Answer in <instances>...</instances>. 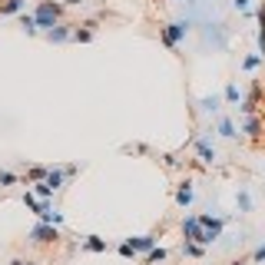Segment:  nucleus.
<instances>
[{"instance_id": "a211bd4d", "label": "nucleus", "mask_w": 265, "mask_h": 265, "mask_svg": "<svg viewBox=\"0 0 265 265\" xmlns=\"http://www.w3.org/2000/svg\"><path fill=\"white\" fill-rule=\"evenodd\" d=\"M33 196H37V199H50L53 196L50 183H47V179H37V183H33Z\"/></svg>"}, {"instance_id": "4468645a", "label": "nucleus", "mask_w": 265, "mask_h": 265, "mask_svg": "<svg viewBox=\"0 0 265 265\" xmlns=\"http://www.w3.org/2000/svg\"><path fill=\"white\" fill-rule=\"evenodd\" d=\"M183 255L186 259H202V255H206V246H199V242H183Z\"/></svg>"}, {"instance_id": "20e7f679", "label": "nucleus", "mask_w": 265, "mask_h": 265, "mask_svg": "<svg viewBox=\"0 0 265 265\" xmlns=\"http://www.w3.org/2000/svg\"><path fill=\"white\" fill-rule=\"evenodd\" d=\"M60 232L53 222H37V226L30 229V242H37V246H47V242H57Z\"/></svg>"}, {"instance_id": "f03ea898", "label": "nucleus", "mask_w": 265, "mask_h": 265, "mask_svg": "<svg viewBox=\"0 0 265 265\" xmlns=\"http://www.w3.org/2000/svg\"><path fill=\"white\" fill-rule=\"evenodd\" d=\"M33 17H37V27L40 30H50V27H57L60 24V4H53V0H43V4L33 10Z\"/></svg>"}, {"instance_id": "ddd939ff", "label": "nucleus", "mask_w": 265, "mask_h": 265, "mask_svg": "<svg viewBox=\"0 0 265 265\" xmlns=\"http://www.w3.org/2000/svg\"><path fill=\"white\" fill-rule=\"evenodd\" d=\"M17 13H24V0H4L0 4V17H17Z\"/></svg>"}, {"instance_id": "1a4fd4ad", "label": "nucleus", "mask_w": 265, "mask_h": 265, "mask_svg": "<svg viewBox=\"0 0 265 265\" xmlns=\"http://www.w3.org/2000/svg\"><path fill=\"white\" fill-rule=\"evenodd\" d=\"M196 156H199V163H215V149L209 139H196Z\"/></svg>"}, {"instance_id": "c756f323", "label": "nucleus", "mask_w": 265, "mask_h": 265, "mask_svg": "<svg viewBox=\"0 0 265 265\" xmlns=\"http://www.w3.org/2000/svg\"><path fill=\"white\" fill-rule=\"evenodd\" d=\"M163 163L169 166V169H176V166H179V159H176V156H163Z\"/></svg>"}, {"instance_id": "6e6552de", "label": "nucleus", "mask_w": 265, "mask_h": 265, "mask_svg": "<svg viewBox=\"0 0 265 265\" xmlns=\"http://www.w3.org/2000/svg\"><path fill=\"white\" fill-rule=\"evenodd\" d=\"M96 37V20H86L83 27H73V40L76 43H90Z\"/></svg>"}, {"instance_id": "9d476101", "label": "nucleus", "mask_w": 265, "mask_h": 265, "mask_svg": "<svg viewBox=\"0 0 265 265\" xmlns=\"http://www.w3.org/2000/svg\"><path fill=\"white\" fill-rule=\"evenodd\" d=\"M80 246L86 249V252H96V255H100V252H106V249H109V246H106V239H100V235H86V239H83Z\"/></svg>"}, {"instance_id": "cd10ccee", "label": "nucleus", "mask_w": 265, "mask_h": 265, "mask_svg": "<svg viewBox=\"0 0 265 265\" xmlns=\"http://www.w3.org/2000/svg\"><path fill=\"white\" fill-rule=\"evenodd\" d=\"M120 255H123V259H136V249H132L129 242H123V246H120Z\"/></svg>"}, {"instance_id": "0eeeda50", "label": "nucleus", "mask_w": 265, "mask_h": 265, "mask_svg": "<svg viewBox=\"0 0 265 265\" xmlns=\"http://www.w3.org/2000/svg\"><path fill=\"white\" fill-rule=\"evenodd\" d=\"M132 249H136V255H146L149 252V249H156L159 246V239L156 235H132V239H126Z\"/></svg>"}, {"instance_id": "aec40b11", "label": "nucleus", "mask_w": 265, "mask_h": 265, "mask_svg": "<svg viewBox=\"0 0 265 265\" xmlns=\"http://www.w3.org/2000/svg\"><path fill=\"white\" fill-rule=\"evenodd\" d=\"M143 259H146V265H156V262H166V249H163V246H156V249H149V252H146Z\"/></svg>"}, {"instance_id": "2f4dec72", "label": "nucleus", "mask_w": 265, "mask_h": 265, "mask_svg": "<svg viewBox=\"0 0 265 265\" xmlns=\"http://www.w3.org/2000/svg\"><path fill=\"white\" fill-rule=\"evenodd\" d=\"M67 4H70V7H80V4H83V0H67Z\"/></svg>"}, {"instance_id": "f3484780", "label": "nucleus", "mask_w": 265, "mask_h": 265, "mask_svg": "<svg viewBox=\"0 0 265 265\" xmlns=\"http://www.w3.org/2000/svg\"><path fill=\"white\" fill-rule=\"evenodd\" d=\"M20 27H24V30L30 33V37H33V33H40V27H37V17H33V13H20Z\"/></svg>"}, {"instance_id": "423d86ee", "label": "nucleus", "mask_w": 265, "mask_h": 265, "mask_svg": "<svg viewBox=\"0 0 265 265\" xmlns=\"http://www.w3.org/2000/svg\"><path fill=\"white\" fill-rule=\"evenodd\" d=\"M47 40L50 43H67V40H73V24H57L47 30Z\"/></svg>"}, {"instance_id": "6ab92c4d", "label": "nucleus", "mask_w": 265, "mask_h": 265, "mask_svg": "<svg viewBox=\"0 0 265 265\" xmlns=\"http://www.w3.org/2000/svg\"><path fill=\"white\" fill-rule=\"evenodd\" d=\"M255 17H259V53L265 57V7L255 10Z\"/></svg>"}, {"instance_id": "5701e85b", "label": "nucleus", "mask_w": 265, "mask_h": 265, "mask_svg": "<svg viewBox=\"0 0 265 265\" xmlns=\"http://www.w3.org/2000/svg\"><path fill=\"white\" fill-rule=\"evenodd\" d=\"M222 100H226V103H239V100H242V90L235 86V83H229L226 93H222Z\"/></svg>"}, {"instance_id": "a878e982", "label": "nucleus", "mask_w": 265, "mask_h": 265, "mask_svg": "<svg viewBox=\"0 0 265 265\" xmlns=\"http://www.w3.org/2000/svg\"><path fill=\"white\" fill-rule=\"evenodd\" d=\"M232 7L239 13H252V0H232Z\"/></svg>"}, {"instance_id": "4be33fe9", "label": "nucleus", "mask_w": 265, "mask_h": 265, "mask_svg": "<svg viewBox=\"0 0 265 265\" xmlns=\"http://www.w3.org/2000/svg\"><path fill=\"white\" fill-rule=\"evenodd\" d=\"M235 206H239V212H249V209H252V196H249V189H239Z\"/></svg>"}, {"instance_id": "bb28decb", "label": "nucleus", "mask_w": 265, "mask_h": 265, "mask_svg": "<svg viewBox=\"0 0 265 265\" xmlns=\"http://www.w3.org/2000/svg\"><path fill=\"white\" fill-rule=\"evenodd\" d=\"M47 176V166H30V179L37 183V179H43Z\"/></svg>"}, {"instance_id": "c85d7f7f", "label": "nucleus", "mask_w": 265, "mask_h": 265, "mask_svg": "<svg viewBox=\"0 0 265 265\" xmlns=\"http://www.w3.org/2000/svg\"><path fill=\"white\" fill-rule=\"evenodd\" d=\"M252 259H255V262H265V242H262V246L252 252Z\"/></svg>"}, {"instance_id": "9b49d317", "label": "nucleus", "mask_w": 265, "mask_h": 265, "mask_svg": "<svg viewBox=\"0 0 265 265\" xmlns=\"http://www.w3.org/2000/svg\"><path fill=\"white\" fill-rule=\"evenodd\" d=\"M47 183H50V189L57 192V189H63V179H67V172H63V166H57V169H47Z\"/></svg>"}, {"instance_id": "f257e3e1", "label": "nucleus", "mask_w": 265, "mask_h": 265, "mask_svg": "<svg viewBox=\"0 0 265 265\" xmlns=\"http://www.w3.org/2000/svg\"><path fill=\"white\" fill-rule=\"evenodd\" d=\"M186 33H189V24H186V20H172V24H166L163 30H159V40H163V47H169V50H179Z\"/></svg>"}, {"instance_id": "7ed1b4c3", "label": "nucleus", "mask_w": 265, "mask_h": 265, "mask_svg": "<svg viewBox=\"0 0 265 265\" xmlns=\"http://www.w3.org/2000/svg\"><path fill=\"white\" fill-rule=\"evenodd\" d=\"M179 229H183V242H199V246H206V229H202L199 215H186Z\"/></svg>"}, {"instance_id": "f8f14e48", "label": "nucleus", "mask_w": 265, "mask_h": 265, "mask_svg": "<svg viewBox=\"0 0 265 265\" xmlns=\"http://www.w3.org/2000/svg\"><path fill=\"white\" fill-rule=\"evenodd\" d=\"M192 196H196V192H192V183H189V179H186V183H179V189H176V202H179V206H189V202H192Z\"/></svg>"}, {"instance_id": "7c9ffc66", "label": "nucleus", "mask_w": 265, "mask_h": 265, "mask_svg": "<svg viewBox=\"0 0 265 265\" xmlns=\"http://www.w3.org/2000/svg\"><path fill=\"white\" fill-rule=\"evenodd\" d=\"M10 265H37V262H24V259H13Z\"/></svg>"}, {"instance_id": "39448f33", "label": "nucleus", "mask_w": 265, "mask_h": 265, "mask_svg": "<svg viewBox=\"0 0 265 265\" xmlns=\"http://www.w3.org/2000/svg\"><path fill=\"white\" fill-rule=\"evenodd\" d=\"M199 222H202V229H206V246H212V242L222 235L226 219H219V215H199Z\"/></svg>"}, {"instance_id": "dca6fc26", "label": "nucleus", "mask_w": 265, "mask_h": 265, "mask_svg": "<svg viewBox=\"0 0 265 265\" xmlns=\"http://www.w3.org/2000/svg\"><path fill=\"white\" fill-rule=\"evenodd\" d=\"M242 132H249V136H262V120L252 113V116L246 120V126H242Z\"/></svg>"}, {"instance_id": "473e14b6", "label": "nucleus", "mask_w": 265, "mask_h": 265, "mask_svg": "<svg viewBox=\"0 0 265 265\" xmlns=\"http://www.w3.org/2000/svg\"><path fill=\"white\" fill-rule=\"evenodd\" d=\"M229 265H242V262H229Z\"/></svg>"}, {"instance_id": "412c9836", "label": "nucleus", "mask_w": 265, "mask_h": 265, "mask_svg": "<svg viewBox=\"0 0 265 265\" xmlns=\"http://www.w3.org/2000/svg\"><path fill=\"white\" fill-rule=\"evenodd\" d=\"M219 132H222V136H229V139L239 136V129H235V123L229 120V116H222V120H219Z\"/></svg>"}, {"instance_id": "b1692460", "label": "nucleus", "mask_w": 265, "mask_h": 265, "mask_svg": "<svg viewBox=\"0 0 265 265\" xmlns=\"http://www.w3.org/2000/svg\"><path fill=\"white\" fill-rule=\"evenodd\" d=\"M262 60H265L262 53H249V57L242 60V67H246V70H259V67H262Z\"/></svg>"}, {"instance_id": "393cba45", "label": "nucleus", "mask_w": 265, "mask_h": 265, "mask_svg": "<svg viewBox=\"0 0 265 265\" xmlns=\"http://www.w3.org/2000/svg\"><path fill=\"white\" fill-rule=\"evenodd\" d=\"M17 183V172H10V169H0V186H13Z\"/></svg>"}, {"instance_id": "2eb2a0df", "label": "nucleus", "mask_w": 265, "mask_h": 265, "mask_svg": "<svg viewBox=\"0 0 265 265\" xmlns=\"http://www.w3.org/2000/svg\"><path fill=\"white\" fill-rule=\"evenodd\" d=\"M199 106L206 109V113H219V109H222V96H202Z\"/></svg>"}]
</instances>
